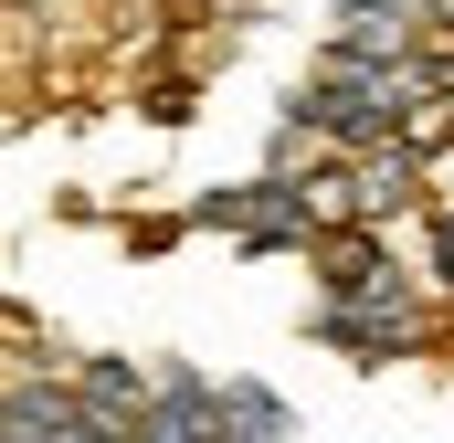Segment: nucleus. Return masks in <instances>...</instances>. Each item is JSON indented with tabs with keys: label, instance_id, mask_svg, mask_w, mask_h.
Listing matches in <instances>:
<instances>
[{
	"label": "nucleus",
	"instance_id": "1",
	"mask_svg": "<svg viewBox=\"0 0 454 443\" xmlns=\"http://www.w3.org/2000/svg\"><path fill=\"white\" fill-rule=\"evenodd\" d=\"M434 106V74H402V64H339V53H317V74L296 85V127L307 137H339V148H380V137H402V127H423Z\"/></svg>",
	"mask_w": 454,
	"mask_h": 443
},
{
	"label": "nucleus",
	"instance_id": "2",
	"mask_svg": "<svg viewBox=\"0 0 454 443\" xmlns=\"http://www.w3.org/2000/svg\"><path fill=\"white\" fill-rule=\"evenodd\" d=\"M307 264H317V296H339V307H402V317H412V285H402V264H391V232H380V222L328 232Z\"/></svg>",
	"mask_w": 454,
	"mask_h": 443
},
{
	"label": "nucleus",
	"instance_id": "3",
	"mask_svg": "<svg viewBox=\"0 0 454 443\" xmlns=\"http://www.w3.org/2000/svg\"><path fill=\"white\" fill-rule=\"evenodd\" d=\"M307 338H317V348H339L348 369H391V359H412V348H423V328H412L402 307H339V296H317Z\"/></svg>",
	"mask_w": 454,
	"mask_h": 443
},
{
	"label": "nucleus",
	"instance_id": "4",
	"mask_svg": "<svg viewBox=\"0 0 454 443\" xmlns=\"http://www.w3.org/2000/svg\"><path fill=\"white\" fill-rule=\"evenodd\" d=\"M148 443H232V401L201 369H159L148 391Z\"/></svg>",
	"mask_w": 454,
	"mask_h": 443
},
{
	"label": "nucleus",
	"instance_id": "5",
	"mask_svg": "<svg viewBox=\"0 0 454 443\" xmlns=\"http://www.w3.org/2000/svg\"><path fill=\"white\" fill-rule=\"evenodd\" d=\"M223 401H232V433H254V443H286V433H296V401L264 391V380H223Z\"/></svg>",
	"mask_w": 454,
	"mask_h": 443
},
{
	"label": "nucleus",
	"instance_id": "6",
	"mask_svg": "<svg viewBox=\"0 0 454 443\" xmlns=\"http://www.w3.org/2000/svg\"><path fill=\"white\" fill-rule=\"evenodd\" d=\"M74 380H85V391H96V401H116V412H137V433H148V391H159V380H148V369H137V359H85V369H74Z\"/></svg>",
	"mask_w": 454,
	"mask_h": 443
},
{
	"label": "nucleus",
	"instance_id": "7",
	"mask_svg": "<svg viewBox=\"0 0 454 443\" xmlns=\"http://www.w3.org/2000/svg\"><path fill=\"white\" fill-rule=\"evenodd\" d=\"M434 285H454V212H434Z\"/></svg>",
	"mask_w": 454,
	"mask_h": 443
}]
</instances>
